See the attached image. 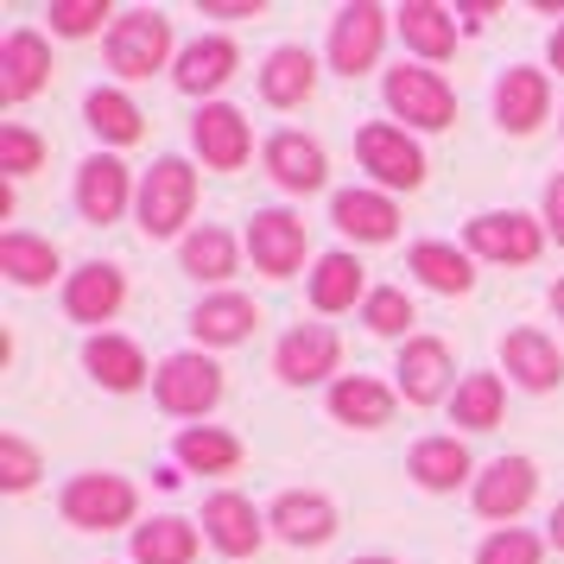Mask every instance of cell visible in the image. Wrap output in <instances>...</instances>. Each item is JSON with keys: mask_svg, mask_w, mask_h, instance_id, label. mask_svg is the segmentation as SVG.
I'll list each match as a JSON object with an SVG mask.
<instances>
[{"mask_svg": "<svg viewBox=\"0 0 564 564\" xmlns=\"http://www.w3.org/2000/svg\"><path fill=\"white\" fill-rule=\"evenodd\" d=\"M197 216V165L178 153L153 159L147 172H140V197H133V223L147 241H184V235L197 229L191 223Z\"/></svg>", "mask_w": 564, "mask_h": 564, "instance_id": "1", "label": "cell"}, {"mask_svg": "<svg viewBox=\"0 0 564 564\" xmlns=\"http://www.w3.org/2000/svg\"><path fill=\"white\" fill-rule=\"evenodd\" d=\"M178 52L184 45L172 39V20L159 7H121L108 26V70L121 83H147L153 70H172Z\"/></svg>", "mask_w": 564, "mask_h": 564, "instance_id": "2", "label": "cell"}, {"mask_svg": "<svg viewBox=\"0 0 564 564\" xmlns=\"http://www.w3.org/2000/svg\"><path fill=\"white\" fill-rule=\"evenodd\" d=\"M57 513L77 533H121L140 513V488L128 476H115V469H77L70 482L57 488Z\"/></svg>", "mask_w": 564, "mask_h": 564, "instance_id": "3", "label": "cell"}, {"mask_svg": "<svg viewBox=\"0 0 564 564\" xmlns=\"http://www.w3.org/2000/svg\"><path fill=\"white\" fill-rule=\"evenodd\" d=\"M381 102L406 133H444L457 121V89L432 64H393L381 77Z\"/></svg>", "mask_w": 564, "mask_h": 564, "instance_id": "4", "label": "cell"}, {"mask_svg": "<svg viewBox=\"0 0 564 564\" xmlns=\"http://www.w3.org/2000/svg\"><path fill=\"white\" fill-rule=\"evenodd\" d=\"M223 393H229V381H223V368H216L209 349H178V356L159 361V375H153V400L165 419H209L223 406Z\"/></svg>", "mask_w": 564, "mask_h": 564, "instance_id": "5", "label": "cell"}, {"mask_svg": "<svg viewBox=\"0 0 564 564\" xmlns=\"http://www.w3.org/2000/svg\"><path fill=\"white\" fill-rule=\"evenodd\" d=\"M356 159H361V172H368V184H375V191H387V197L419 191V184H425V172H432L425 147H419L400 121H368V128L356 133Z\"/></svg>", "mask_w": 564, "mask_h": 564, "instance_id": "6", "label": "cell"}, {"mask_svg": "<svg viewBox=\"0 0 564 564\" xmlns=\"http://www.w3.org/2000/svg\"><path fill=\"white\" fill-rule=\"evenodd\" d=\"M387 32H393V13L375 7V0H349V7H336L330 20V39H324V64H330L336 77H368L387 52Z\"/></svg>", "mask_w": 564, "mask_h": 564, "instance_id": "7", "label": "cell"}, {"mask_svg": "<svg viewBox=\"0 0 564 564\" xmlns=\"http://www.w3.org/2000/svg\"><path fill=\"white\" fill-rule=\"evenodd\" d=\"M545 223L527 216V209H482V216H469L463 223V248L488 267H533L545 254Z\"/></svg>", "mask_w": 564, "mask_h": 564, "instance_id": "8", "label": "cell"}, {"mask_svg": "<svg viewBox=\"0 0 564 564\" xmlns=\"http://www.w3.org/2000/svg\"><path fill=\"white\" fill-rule=\"evenodd\" d=\"M457 387H463L457 356H451L444 336H412V343H400V356H393V393L406 406H451Z\"/></svg>", "mask_w": 564, "mask_h": 564, "instance_id": "9", "label": "cell"}, {"mask_svg": "<svg viewBox=\"0 0 564 564\" xmlns=\"http://www.w3.org/2000/svg\"><path fill=\"white\" fill-rule=\"evenodd\" d=\"M241 248H248V260H254V273L292 280V273L305 267V254H311V223L299 216V209H254Z\"/></svg>", "mask_w": 564, "mask_h": 564, "instance_id": "10", "label": "cell"}, {"mask_svg": "<svg viewBox=\"0 0 564 564\" xmlns=\"http://www.w3.org/2000/svg\"><path fill=\"white\" fill-rule=\"evenodd\" d=\"M57 305H64L70 324H83L89 336H102V324H115L121 305H128V273H121L115 260H83L77 273H64Z\"/></svg>", "mask_w": 564, "mask_h": 564, "instance_id": "11", "label": "cell"}, {"mask_svg": "<svg viewBox=\"0 0 564 564\" xmlns=\"http://www.w3.org/2000/svg\"><path fill=\"white\" fill-rule=\"evenodd\" d=\"M140 197V178L128 172V159L121 153H89L77 165V216L89 229H108V223H121Z\"/></svg>", "mask_w": 564, "mask_h": 564, "instance_id": "12", "label": "cell"}, {"mask_svg": "<svg viewBox=\"0 0 564 564\" xmlns=\"http://www.w3.org/2000/svg\"><path fill=\"white\" fill-rule=\"evenodd\" d=\"M539 495V463L533 457H495L482 463V476L469 482V508L482 513L488 527H513L520 513L533 508Z\"/></svg>", "mask_w": 564, "mask_h": 564, "instance_id": "13", "label": "cell"}, {"mask_svg": "<svg viewBox=\"0 0 564 564\" xmlns=\"http://www.w3.org/2000/svg\"><path fill=\"white\" fill-rule=\"evenodd\" d=\"M343 368V336L330 324H292L273 343V375L285 387H330Z\"/></svg>", "mask_w": 564, "mask_h": 564, "instance_id": "14", "label": "cell"}, {"mask_svg": "<svg viewBox=\"0 0 564 564\" xmlns=\"http://www.w3.org/2000/svg\"><path fill=\"white\" fill-rule=\"evenodd\" d=\"M260 165H267V178L280 184L285 197H317V191L330 184V153H324V140H311V133H299V128L267 133Z\"/></svg>", "mask_w": 564, "mask_h": 564, "instance_id": "15", "label": "cell"}, {"mask_svg": "<svg viewBox=\"0 0 564 564\" xmlns=\"http://www.w3.org/2000/svg\"><path fill=\"white\" fill-rule=\"evenodd\" d=\"M197 527H204V539L223 558H254L260 545H267V533H273L267 527V508H254L241 488H216L204 501V520Z\"/></svg>", "mask_w": 564, "mask_h": 564, "instance_id": "16", "label": "cell"}, {"mask_svg": "<svg viewBox=\"0 0 564 564\" xmlns=\"http://www.w3.org/2000/svg\"><path fill=\"white\" fill-rule=\"evenodd\" d=\"M235 70H241V45H235L229 32H204V39H191V45L178 52L172 83L204 108V102H223V89L235 83Z\"/></svg>", "mask_w": 564, "mask_h": 564, "instance_id": "17", "label": "cell"}, {"mask_svg": "<svg viewBox=\"0 0 564 564\" xmlns=\"http://www.w3.org/2000/svg\"><path fill=\"white\" fill-rule=\"evenodd\" d=\"M191 153L204 159L209 172H241L254 159V128L235 102H204L191 115Z\"/></svg>", "mask_w": 564, "mask_h": 564, "instance_id": "18", "label": "cell"}, {"mask_svg": "<svg viewBox=\"0 0 564 564\" xmlns=\"http://www.w3.org/2000/svg\"><path fill=\"white\" fill-rule=\"evenodd\" d=\"M267 527H273V539H285L292 552H317V545H330L336 539V501L324 495V488H285V495H273V508H267Z\"/></svg>", "mask_w": 564, "mask_h": 564, "instance_id": "19", "label": "cell"}, {"mask_svg": "<svg viewBox=\"0 0 564 564\" xmlns=\"http://www.w3.org/2000/svg\"><path fill=\"white\" fill-rule=\"evenodd\" d=\"M52 89V39L39 26H13L0 39V102L20 108Z\"/></svg>", "mask_w": 564, "mask_h": 564, "instance_id": "20", "label": "cell"}, {"mask_svg": "<svg viewBox=\"0 0 564 564\" xmlns=\"http://www.w3.org/2000/svg\"><path fill=\"white\" fill-rule=\"evenodd\" d=\"M495 121H501V133H513V140L539 133L552 121V77H545L539 64L501 70V83H495Z\"/></svg>", "mask_w": 564, "mask_h": 564, "instance_id": "21", "label": "cell"}, {"mask_svg": "<svg viewBox=\"0 0 564 564\" xmlns=\"http://www.w3.org/2000/svg\"><path fill=\"white\" fill-rule=\"evenodd\" d=\"M330 223L356 248H387L393 235H400V197H387L375 184H349V191H336L330 197Z\"/></svg>", "mask_w": 564, "mask_h": 564, "instance_id": "22", "label": "cell"}, {"mask_svg": "<svg viewBox=\"0 0 564 564\" xmlns=\"http://www.w3.org/2000/svg\"><path fill=\"white\" fill-rule=\"evenodd\" d=\"M305 292H311V311H317V317H336V311H361L375 285H368V267H361L349 248H330V254L311 260Z\"/></svg>", "mask_w": 564, "mask_h": 564, "instance_id": "23", "label": "cell"}, {"mask_svg": "<svg viewBox=\"0 0 564 564\" xmlns=\"http://www.w3.org/2000/svg\"><path fill=\"white\" fill-rule=\"evenodd\" d=\"M406 476L425 495H457L463 482H476L482 469H476V457H469V444H463L457 432H437V437H419L406 451Z\"/></svg>", "mask_w": 564, "mask_h": 564, "instance_id": "24", "label": "cell"}, {"mask_svg": "<svg viewBox=\"0 0 564 564\" xmlns=\"http://www.w3.org/2000/svg\"><path fill=\"white\" fill-rule=\"evenodd\" d=\"M83 368H89V381L108 387V393H140V387L153 381L159 368L147 361V349L133 343V336H83Z\"/></svg>", "mask_w": 564, "mask_h": 564, "instance_id": "25", "label": "cell"}, {"mask_svg": "<svg viewBox=\"0 0 564 564\" xmlns=\"http://www.w3.org/2000/svg\"><path fill=\"white\" fill-rule=\"evenodd\" d=\"M317 77H324V64L311 45H273V52L260 57V102L267 108H305L317 96Z\"/></svg>", "mask_w": 564, "mask_h": 564, "instance_id": "26", "label": "cell"}, {"mask_svg": "<svg viewBox=\"0 0 564 564\" xmlns=\"http://www.w3.org/2000/svg\"><path fill=\"white\" fill-rule=\"evenodd\" d=\"M324 406H330L336 425H349V432H381L393 425V406H400V393L375 375H336L330 393H324Z\"/></svg>", "mask_w": 564, "mask_h": 564, "instance_id": "27", "label": "cell"}, {"mask_svg": "<svg viewBox=\"0 0 564 564\" xmlns=\"http://www.w3.org/2000/svg\"><path fill=\"white\" fill-rule=\"evenodd\" d=\"M254 330H260V305L248 292H209V299H197V311H191L197 349H235V343H248Z\"/></svg>", "mask_w": 564, "mask_h": 564, "instance_id": "28", "label": "cell"}, {"mask_svg": "<svg viewBox=\"0 0 564 564\" xmlns=\"http://www.w3.org/2000/svg\"><path fill=\"white\" fill-rule=\"evenodd\" d=\"M393 32L406 39V52L419 64H444V57L457 52V7H444V0H406L400 13H393Z\"/></svg>", "mask_w": 564, "mask_h": 564, "instance_id": "29", "label": "cell"}, {"mask_svg": "<svg viewBox=\"0 0 564 564\" xmlns=\"http://www.w3.org/2000/svg\"><path fill=\"white\" fill-rule=\"evenodd\" d=\"M83 128L96 133L108 153H121V147H140L147 140V108L133 102L121 83H102V89L83 96Z\"/></svg>", "mask_w": 564, "mask_h": 564, "instance_id": "30", "label": "cell"}, {"mask_svg": "<svg viewBox=\"0 0 564 564\" xmlns=\"http://www.w3.org/2000/svg\"><path fill=\"white\" fill-rule=\"evenodd\" d=\"M406 273L425 292L437 299H463V292H476V254L457 248V241H412L406 248Z\"/></svg>", "mask_w": 564, "mask_h": 564, "instance_id": "31", "label": "cell"}, {"mask_svg": "<svg viewBox=\"0 0 564 564\" xmlns=\"http://www.w3.org/2000/svg\"><path fill=\"white\" fill-rule=\"evenodd\" d=\"M241 254H248V248H241V241L223 229V223H197V229L178 241V267H184L197 285H216V292H229Z\"/></svg>", "mask_w": 564, "mask_h": 564, "instance_id": "32", "label": "cell"}, {"mask_svg": "<svg viewBox=\"0 0 564 564\" xmlns=\"http://www.w3.org/2000/svg\"><path fill=\"white\" fill-rule=\"evenodd\" d=\"M501 368H508V381L527 387V393H552V387L564 381V356L545 330H508L501 336Z\"/></svg>", "mask_w": 564, "mask_h": 564, "instance_id": "33", "label": "cell"}, {"mask_svg": "<svg viewBox=\"0 0 564 564\" xmlns=\"http://www.w3.org/2000/svg\"><path fill=\"white\" fill-rule=\"evenodd\" d=\"M64 273V254H57V241L32 229H0V280L20 285V292H39V285H52Z\"/></svg>", "mask_w": 564, "mask_h": 564, "instance_id": "34", "label": "cell"}, {"mask_svg": "<svg viewBox=\"0 0 564 564\" xmlns=\"http://www.w3.org/2000/svg\"><path fill=\"white\" fill-rule=\"evenodd\" d=\"M241 457H248V444L235 432H223V425H184L172 437V463H178L184 476H235Z\"/></svg>", "mask_w": 564, "mask_h": 564, "instance_id": "35", "label": "cell"}, {"mask_svg": "<svg viewBox=\"0 0 564 564\" xmlns=\"http://www.w3.org/2000/svg\"><path fill=\"white\" fill-rule=\"evenodd\" d=\"M204 552V527L184 513H153L133 527V564H197Z\"/></svg>", "mask_w": 564, "mask_h": 564, "instance_id": "36", "label": "cell"}, {"mask_svg": "<svg viewBox=\"0 0 564 564\" xmlns=\"http://www.w3.org/2000/svg\"><path fill=\"white\" fill-rule=\"evenodd\" d=\"M501 412H508V387H501V375H488V368L463 375V387L451 393V425L457 432H495Z\"/></svg>", "mask_w": 564, "mask_h": 564, "instance_id": "37", "label": "cell"}, {"mask_svg": "<svg viewBox=\"0 0 564 564\" xmlns=\"http://www.w3.org/2000/svg\"><path fill=\"white\" fill-rule=\"evenodd\" d=\"M368 336H393V343H412V324H419V305H412L406 285H375L368 292V305L356 311Z\"/></svg>", "mask_w": 564, "mask_h": 564, "instance_id": "38", "label": "cell"}, {"mask_svg": "<svg viewBox=\"0 0 564 564\" xmlns=\"http://www.w3.org/2000/svg\"><path fill=\"white\" fill-rule=\"evenodd\" d=\"M45 159H52V140L26 121H0V178L20 184L32 172H45Z\"/></svg>", "mask_w": 564, "mask_h": 564, "instance_id": "39", "label": "cell"}, {"mask_svg": "<svg viewBox=\"0 0 564 564\" xmlns=\"http://www.w3.org/2000/svg\"><path fill=\"white\" fill-rule=\"evenodd\" d=\"M45 476V457H39V444L20 432H0V488L7 495H32Z\"/></svg>", "mask_w": 564, "mask_h": 564, "instance_id": "40", "label": "cell"}, {"mask_svg": "<svg viewBox=\"0 0 564 564\" xmlns=\"http://www.w3.org/2000/svg\"><path fill=\"white\" fill-rule=\"evenodd\" d=\"M45 20H52V39H96L115 26V7L108 0H52Z\"/></svg>", "mask_w": 564, "mask_h": 564, "instance_id": "41", "label": "cell"}, {"mask_svg": "<svg viewBox=\"0 0 564 564\" xmlns=\"http://www.w3.org/2000/svg\"><path fill=\"white\" fill-rule=\"evenodd\" d=\"M476 564H545V539L527 533V527H495L476 545Z\"/></svg>", "mask_w": 564, "mask_h": 564, "instance_id": "42", "label": "cell"}, {"mask_svg": "<svg viewBox=\"0 0 564 564\" xmlns=\"http://www.w3.org/2000/svg\"><path fill=\"white\" fill-rule=\"evenodd\" d=\"M539 223H545V235L564 248V172L545 184V197H539Z\"/></svg>", "mask_w": 564, "mask_h": 564, "instance_id": "43", "label": "cell"}, {"mask_svg": "<svg viewBox=\"0 0 564 564\" xmlns=\"http://www.w3.org/2000/svg\"><path fill=\"white\" fill-rule=\"evenodd\" d=\"M204 20H260V0H204Z\"/></svg>", "mask_w": 564, "mask_h": 564, "instance_id": "44", "label": "cell"}, {"mask_svg": "<svg viewBox=\"0 0 564 564\" xmlns=\"http://www.w3.org/2000/svg\"><path fill=\"white\" fill-rule=\"evenodd\" d=\"M488 13H495V0H463V7H457V26L463 32H482Z\"/></svg>", "mask_w": 564, "mask_h": 564, "instance_id": "45", "label": "cell"}, {"mask_svg": "<svg viewBox=\"0 0 564 564\" xmlns=\"http://www.w3.org/2000/svg\"><path fill=\"white\" fill-rule=\"evenodd\" d=\"M545 64H552V70L564 77V20L552 26V39H545Z\"/></svg>", "mask_w": 564, "mask_h": 564, "instance_id": "46", "label": "cell"}, {"mask_svg": "<svg viewBox=\"0 0 564 564\" xmlns=\"http://www.w3.org/2000/svg\"><path fill=\"white\" fill-rule=\"evenodd\" d=\"M545 545H558V552H564V501L552 508V520H545Z\"/></svg>", "mask_w": 564, "mask_h": 564, "instance_id": "47", "label": "cell"}, {"mask_svg": "<svg viewBox=\"0 0 564 564\" xmlns=\"http://www.w3.org/2000/svg\"><path fill=\"white\" fill-rule=\"evenodd\" d=\"M545 305H552V317H558V324H564V280L552 285V292H545Z\"/></svg>", "mask_w": 564, "mask_h": 564, "instance_id": "48", "label": "cell"}, {"mask_svg": "<svg viewBox=\"0 0 564 564\" xmlns=\"http://www.w3.org/2000/svg\"><path fill=\"white\" fill-rule=\"evenodd\" d=\"M349 564H406V558H387V552H368V558H349Z\"/></svg>", "mask_w": 564, "mask_h": 564, "instance_id": "49", "label": "cell"}, {"mask_svg": "<svg viewBox=\"0 0 564 564\" xmlns=\"http://www.w3.org/2000/svg\"><path fill=\"white\" fill-rule=\"evenodd\" d=\"M558 133H564V108H558Z\"/></svg>", "mask_w": 564, "mask_h": 564, "instance_id": "50", "label": "cell"}]
</instances>
